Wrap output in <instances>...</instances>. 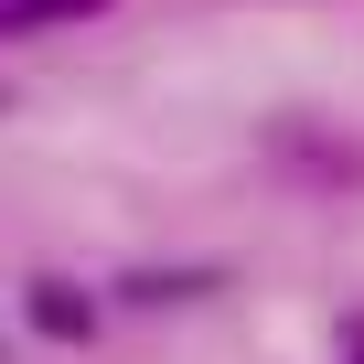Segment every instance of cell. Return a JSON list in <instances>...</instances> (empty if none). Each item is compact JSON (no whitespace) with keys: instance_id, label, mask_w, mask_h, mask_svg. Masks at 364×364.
Listing matches in <instances>:
<instances>
[{"instance_id":"1","label":"cell","mask_w":364,"mask_h":364,"mask_svg":"<svg viewBox=\"0 0 364 364\" xmlns=\"http://www.w3.org/2000/svg\"><path fill=\"white\" fill-rule=\"evenodd\" d=\"M22 321H33L43 343H86V332H97V300H86V279H54V268H43V279H22Z\"/></svg>"},{"instance_id":"2","label":"cell","mask_w":364,"mask_h":364,"mask_svg":"<svg viewBox=\"0 0 364 364\" xmlns=\"http://www.w3.org/2000/svg\"><path fill=\"white\" fill-rule=\"evenodd\" d=\"M204 289H215V268H129L118 279L129 311H182V300H204Z\"/></svg>"},{"instance_id":"3","label":"cell","mask_w":364,"mask_h":364,"mask_svg":"<svg viewBox=\"0 0 364 364\" xmlns=\"http://www.w3.org/2000/svg\"><path fill=\"white\" fill-rule=\"evenodd\" d=\"M54 11H43V0H0V43H22V33H43Z\"/></svg>"},{"instance_id":"4","label":"cell","mask_w":364,"mask_h":364,"mask_svg":"<svg viewBox=\"0 0 364 364\" xmlns=\"http://www.w3.org/2000/svg\"><path fill=\"white\" fill-rule=\"evenodd\" d=\"M43 11H54V22H86V11H107V0H43Z\"/></svg>"},{"instance_id":"5","label":"cell","mask_w":364,"mask_h":364,"mask_svg":"<svg viewBox=\"0 0 364 364\" xmlns=\"http://www.w3.org/2000/svg\"><path fill=\"white\" fill-rule=\"evenodd\" d=\"M353 364H364V332H353Z\"/></svg>"}]
</instances>
